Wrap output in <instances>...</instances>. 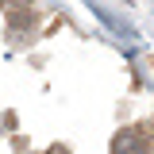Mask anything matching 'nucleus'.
Instances as JSON below:
<instances>
[{"instance_id":"nucleus-1","label":"nucleus","mask_w":154,"mask_h":154,"mask_svg":"<svg viewBox=\"0 0 154 154\" xmlns=\"http://www.w3.org/2000/svg\"><path fill=\"white\" fill-rule=\"evenodd\" d=\"M146 146H150L146 127H135V131H123L112 139V150H146Z\"/></svg>"},{"instance_id":"nucleus-2","label":"nucleus","mask_w":154,"mask_h":154,"mask_svg":"<svg viewBox=\"0 0 154 154\" xmlns=\"http://www.w3.org/2000/svg\"><path fill=\"white\" fill-rule=\"evenodd\" d=\"M27 4H31V0H0V8H8V12H12V8H27Z\"/></svg>"}]
</instances>
